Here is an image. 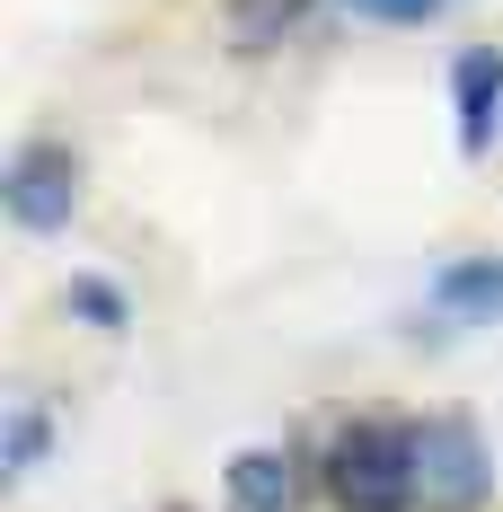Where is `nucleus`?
I'll return each mask as SVG.
<instances>
[{
	"label": "nucleus",
	"mask_w": 503,
	"mask_h": 512,
	"mask_svg": "<svg viewBox=\"0 0 503 512\" xmlns=\"http://www.w3.org/2000/svg\"><path fill=\"white\" fill-rule=\"evenodd\" d=\"M327 495L345 512H415V424H345L327 451Z\"/></svg>",
	"instance_id": "nucleus-1"
},
{
	"label": "nucleus",
	"mask_w": 503,
	"mask_h": 512,
	"mask_svg": "<svg viewBox=\"0 0 503 512\" xmlns=\"http://www.w3.org/2000/svg\"><path fill=\"white\" fill-rule=\"evenodd\" d=\"M36 451H45V415L18 407V415H9V477H27V468H36Z\"/></svg>",
	"instance_id": "nucleus-8"
},
{
	"label": "nucleus",
	"mask_w": 503,
	"mask_h": 512,
	"mask_svg": "<svg viewBox=\"0 0 503 512\" xmlns=\"http://www.w3.org/2000/svg\"><path fill=\"white\" fill-rule=\"evenodd\" d=\"M451 89H459V151L486 159V151H495V133H503V53H486V45L459 53Z\"/></svg>",
	"instance_id": "nucleus-4"
},
{
	"label": "nucleus",
	"mask_w": 503,
	"mask_h": 512,
	"mask_svg": "<svg viewBox=\"0 0 503 512\" xmlns=\"http://www.w3.org/2000/svg\"><path fill=\"white\" fill-rule=\"evenodd\" d=\"M486 442L468 424H415V504L424 512H468L486 495Z\"/></svg>",
	"instance_id": "nucleus-2"
},
{
	"label": "nucleus",
	"mask_w": 503,
	"mask_h": 512,
	"mask_svg": "<svg viewBox=\"0 0 503 512\" xmlns=\"http://www.w3.org/2000/svg\"><path fill=\"white\" fill-rule=\"evenodd\" d=\"M9 212L27 230H62L80 212V159L62 151V142H27V151L9 159Z\"/></svg>",
	"instance_id": "nucleus-3"
},
{
	"label": "nucleus",
	"mask_w": 503,
	"mask_h": 512,
	"mask_svg": "<svg viewBox=\"0 0 503 512\" xmlns=\"http://www.w3.org/2000/svg\"><path fill=\"white\" fill-rule=\"evenodd\" d=\"M71 301L89 309V318H98V327H124V301H115V292H106V283H71Z\"/></svg>",
	"instance_id": "nucleus-9"
},
{
	"label": "nucleus",
	"mask_w": 503,
	"mask_h": 512,
	"mask_svg": "<svg viewBox=\"0 0 503 512\" xmlns=\"http://www.w3.org/2000/svg\"><path fill=\"white\" fill-rule=\"evenodd\" d=\"M353 18H380V27H424V18H442V0H336Z\"/></svg>",
	"instance_id": "nucleus-7"
},
{
	"label": "nucleus",
	"mask_w": 503,
	"mask_h": 512,
	"mask_svg": "<svg viewBox=\"0 0 503 512\" xmlns=\"http://www.w3.org/2000/svg\"><path fill=\"white\" fill-rule=\"evenodd\" d=\"M230 504L239 512H292L301 504V468L283 451H239L230 460Z\"/></svg>",
	"instance_id": "nucleus-6"
},
{
	"label": "nucleus",
	"mask_w": 503,
	"mask_h": 512,
	"mask_svg": "<svg viewBox=\"0 0 503 512\" xmlns=\"http://www.w3.org/2000/svg\"><path fill=\"white\" fill-rule=\"evenodd\" d=\"M433 309L442 318H503V256H459V265H442L433 274Z\"/></svg>",
	"instance_id": "nucleus-5"
}]
</instances>
